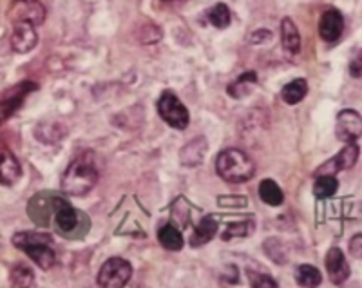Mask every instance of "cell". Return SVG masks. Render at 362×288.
<instances>
[{"mask_svg": "<svg viewBox=\"0 0 362 288\" xmlns=\"http://www.w3.org/2000/svg\"><path fill=\"white\" fill-rule=\"evenodd\" d=\"M350 254H352L355 259H362V234H357L350 239Z\"/></svg>", "mask_w": 362, "mask_h": 288, "instance_id": "29", "label": "cell"}, {"mask_svg": "<svg viewBox=\"0 0 362 288\" xmlns=\"http://www.w3.org/2000/svg\"><path fill=\"white\" fill-rule=\"evenodd\" d=\"M357 159H359V147H357V144H355V142H352V144H346V147H344L341 153L335 154L333 158L328 159L326 164L321 165V167L315 170V174H313V176H323V174H337V173H341V170L352 169L353 165L357 164Z\"/></svg>", "mask_w": 362, "mask_h": 288, "instance_id": "9", "label": "cell"}, {"mask_svg": "<svg viewBox=\"0 0 362 288\" xmlns=\"http://www.w3.org/2000/svg\"><path fill=\"white\" fill-rule=\"evenodd\" d=\"M230 20H232V13H230L229 5L223 4V2H219L209 11V22L214 25V27H218V30H225V27H229Z\"/></svg>", "mask_w": 362, "mask_h": 288, "instance_id": "26", "label": "cell"}, {"mask_svg": "<svg viewBox=\"0 0 362 288\" xmlns=\"http://www.w3.org/2000/svg\"><path fill=\"white\" fill-rule=\"evenodd\" d=\"M306 93H308L306 80L297 78V80H292V82H288V84L284 85L283 91H281V98H283L284 104L295 105L306 96Z\"/></svg>", "mask_w": 362, "mask_h": 288, "instance_id": "20", "label": "cell"}, {"mask_svg": "<svg viewBox=\"0 0 362 288\" xmlns=\"http://www.w3.org/2000/svg\"><path fill=\"white\" fill-rule=\"evenodd\" d=\"M205 153H207V140L196 138L185 145L179 158H181L183 165H199L203 162Z\"/></svg>", "mask_w": 362, "mask_h": 288, "instance_id": "18", "label": "cell"}, {"mask_svg": "<svg viewBox=\"0 0 362 288\" xmlns=\"http://www.w3.org/2000/svg\"><path fill=\"white\" fill-rule=\"evenodd\" d=\"M248 276H250V285L256 288H268L272 287L275 288L278 287V283L273 281L268 274H263V272H248Z\"/></svg>", "mask_w": 362, "mask_h": 288, "instance_id": "28", "label": "cell"}, {"mask_svg": "<svg viewBox=\"0 0 362 288\" xmlns=\"http://www.w3.org/2000/svg\"><path fill=\"white\" fill-rule=\"evenodd\" d=\"M35 89H38V85L33 84V82H24V84H19L8 89V93L0 100V118H8V116L13 115L22 105L25 95Z\"/></svg>", "mask_w": 362, "mask_h": 288, "instance_id": "11", "label": "cell"}, {"mask_svg": "<svg viewBox=\"0 0 362 288\" xmlns=\"http://www.w3.org/2000/svg\"><path fill=\"white\" fill-rule=\"evenodd\" d=\"M326 270L330 281L333 285H343L350 278V265H348L344 252L337 247L328 250L326 254Z\"/></svg>", "mask_w": 362, "mask_h": 288, "instance_id": "14", "label": "cell"}, {"mask_svg": "<svg viewBox=\"0 0 362 288\" xmlns=\"http://www.w3.org/2000/svg\"><path fill=\"white\" fill-rule=\"evenodd\" d=\"M13 245L16 249L25 252L33 263L42 270H49L55 265V250H53V236L45 232H35V230H25L16 232L13 236Z\"/></svg>", "mask_w": 362, "mask_h": 288, "instance_id": "2", "label": "cell"}, {"mask_svg": "<svg viewBox=\"0 0 362 288\" xmlns=\"http://www.w3.org/2000/svg\"><path fill=\"white\" fill-rule=\"evenodd\" d=\"M11 16H13V22L25 20V22L38 25L44 22L45 11L38 0H15L13 10H11Z\"/></svg>", "mask_w": 362, "mask_h": 288, "instance_id": "15", "label": "cell"}, {"mask_svg": "<svg viewBox=\"0 0 362 288\" xmlns=\"http://www.w3.org/2000/svg\"><path fill=\"white\" fill-rule=\"evenodd\" d=\"M96 184H98V169H96L95 154L82 153L65 169L60 187L64 194L80 198L89 194Z\"/></svg>", "mask_w": 362, "mask_h": 288, "instance_id": "1", "label": "cell"}, {"mask_svg": "<svg viewBox=\"0 0 362 288\" xmlns=\"http://www.w3.org/2000/svg\"><path fill=\"white\" fill-rule=\"evenodd\" d=\"M133 267L124 258H109L98 272V285L104 288H122L129 283Z\"/></svg>", "mask_w": 362, "mask_h": 288, "instance_id": "7", "label": "cell"}, {"mask_svg": "<svg viewBox=\"0 0 362 288\" xmlns=\"http://www.w3.org/2000/svg\"><path fill=\"white\" fill-rule=\"evenodd\" d=\"M158 113L165 124L174 129L183 131L189 127L190 115L189 109L185 107L183 102L174 95L172 91H165L158 100Z\"/></svg>", "mask_w": 362, "mask_h": 288, "instance_id": "5", "label": "cell"}, {"mask_svg": "<svg viewBox=\"0 0 362 288\" xmlns=\"http://www.w3.org/2000/svg\"><path fill=\"white\" fill-rule=\"evenodd\" d=\"M163 2H172V0H163Z\"/></svg>", "mask_w": 362, "mask_h": 288, "instance_id": "31", "label": "cell"}, {"mask_svg": "<svg viewBox=\"0 0 362 288\" xmlns=\"http://www.w3.org/2000/svg\"><path fill=\"white\" fill-rule=\"evenodd\" d=\"M53 223H55V229L67 239L84 238L91 229L89 216L82 210L75 209L67 199H64L58 205V209L55 210Z\"/></svg>", "mask_w": 362, "mask_h": 288, "instance_id": "4", "label": "cell"}, {"mask_svg": "<svg viewBox=\"0 0 362 288\" xmlns=\"http://www.w3.org/2000/svg\"><path fill=\"white\" fill-rule=\"evenodd\" d=\"M339 189V179L333 174H323V176H315V184H313V194L315 198L326 199L332 198L333 194Z\"/></svg>", "mask_w": 362, "mask_h": 288, "instance_id": "22", "label": "cell"}, {"mask_svg": "<svg viewBox=\"0 0 362 288\" xmlns=\"http://www.w3.org/2000/svg\"><path fill=\"white\" fill-rule=\"evenodd\" d=\"M20 176H22V167L19 159L4 144H0V184L11 187L19 181Z\"/></svg>", "mask_w": 362, "mask_h": 288, "instance_id": "13", "label": "cell"}, {"mask_svg": "<svg viewBox=\"0 0 362 288\" xmlns=\"http://www.w3.org/2000/svg\"><path fill=\"white\" fill-rule=\"evenodd\" d=\"M216 170L229 184H245L252 179L256 165L252 158L241 149H225L216 159Z\"/></svg>", "mask_w": 362, "mask_h": 288, "instance_id": "3", "label": "cell"}, {"mask_svg": "<svg viewBox=\"0 0 362 288\" xmlns=\"http://www.w3.org/2000/svg\"><path fill=\"white\" fill-rule=\"evenodd\" d=\"M344 31V19L341 15V11L337 10H328L324 11L321 20H319V35L324 42L328 44H333V42H337L341 38Z\"/></svg>", "mask_w": 362, "mask_h": 288, "instance_id": "12", "label": "cell"}, {"mask_svg": "<svg viewBox=\"0 0 362 288\" xmlns=\"http://www.w3.org/2000/svg\"><path fill=\"white\" fill-rule=\"evenodd\" d=\"M281 44L290 55H297L301 51V35H299L297 25L288 16L281 22Z\"/></svg>", "mask_w": 362, "mask_h": 288, "instance_id": "17", "label": "cell"}, {"mask_svg": "<svg viewBox=\"0 0 362 288\" xmlns=\"http://www.w3.org/2000/svg\"><path fill=\"white\" fill-rule=\"evenodd\" d=\"M64 199L65 198H62L60 194L49 192V190L38 192L30 199V203H27V214H30V218L33 219V223L35 225L49 227L51 221H53V214H55V210L58 209V205L62 203Z\"/></svg>", "mask_w": 362, "mask_h": 288, "instance_id": "6", "label": "cell"}, {"mask_svg": "<svg viewBox=\"0 0 362 288\" xmlns=\"http://www.w3.org/2000/svg\"><path fill=\"white\" fill-rule=\"evenodd\" d=\"M11 285L13 287H35V274L33 270L24 263H16L13 269H11Z\"/></svg>", "mask_w": 362, "mask_h": 288, "instance_id": "25", "label": "cell"}, {"mask_svg": "<svg viewBox=\"0 0 362 288\" xmlns=\"http://www.w3.org/2000/svg\"><path fill=\"white\" fill-rule=\"evenodd\" d=\"M272 38V33L267 30H259L256 31V33H252V36H250V40H252L253 44H261V42H264V40H270Z\"/></svg>", "mask_w": 362, "mask_h": 288, "instance_id": "30", "label": "cell"}, {"mask_svg": "<svg viewBox=\"0 0 362 288\" xmlns=\"http://www.w3.org/2000/svg\"><path fill=\"white\" fill-rule=\"evenodd\" d=\"M218 221L212 218V216H205L201 221L198 223L196 230H194L192 238H190V247L194 249H199V247H203L210 241V239L218 234Z\"/></svg>", "mask_w": 362, "mask_h": 288, "instance_id": "16", "label": "cell"}, {"mask_svg": "<svg viewBox=\"0 0 362 288\" xmlns=\"http://www.w3.org/2000/svg\"><path fill=\"white\" fill-rule=\"evenodd\" d=\"M158 239L159 245L167 250L176 252V250L183 249V236H181V232H179L174 225H165V227H161L158 232Z\"/></svg>", "mask_w": 362, "mask_h": 288, "instance_id": "21", "label": "cell"}, {"mask_svg": "<svg viewBox=\"0 0 362 288\" xmlns=\"http://www.w3.org/2000/svg\"><path fill=\"white\" fill-rule=\"evenodd\" d=\"M38 44V35H36L35 24L25 22V20H16L15 27H13V35H11V47L15 53H30L35 49Z\"/></svg>", "mask_w": 362, "mask_h": 288, "instance_id": "10", "label": "cell"}, {"mask_svg": "<svg viewBox=\"0 0 362 288\" xmlns=\"http://www.w3.org/2000/svg\"><path fill=\"white\" fill-rule=\"evenodd\" d=\"M256 82H258V75H256L253 71H247V73H243L236 82H232V84L229 85V95L232 96V98H243V96H247L248 93L252 91Z\"/></svg>", "mask_w": 362, "mask_h": 288, "instance_id": "23", "label": "cell"}, {"mask_svg": "<svg viewBox=\"0 0 362 288\" xmlns=\"http://www.w3.org/2000/svg\"><path fill=\"white\" fill-rule=\"evenodd\" d=\"M259 198L270 207H279V205H283L284 194L273 179H263L259 184Z\"/></svg>", "mask_w": 362, "mask_h": 288, "instance_id": "19", "label": "cell"}, {"mask_svg": "<svg viewBox=\"0 0 362 288\" xmlns=\"http://www.w3.org/2000/svg\"><path fill=\"white\" fill-rule=\"evenodd\" d=\"M335 133L337 138L344 144H352L357 142L362 136V118L357 111L344 109L339 113L337 125H335Z\"/></svg>", "mask_w": 362, "mask_h": 288, "instance_id": "8", "label": "cell"}, {"mask_svg": "<svg viewBox=\"0 0 362 288\" xmlns=\"http://www.w3.org/2000/svg\"><path fill=\"white\" fill-rule=\"evenodd\" d=\"M295 281H297L299 287H319L323 281V276L312 265H301L295 272Z\"/></svg>", "mask_w": 362, "mask_h": 288, "instance_id": "24", "label": "cell"}, {"mask_svg": "<svg viewBox=\"0 0 362 288\" xmlns=\"http://www.w3.org/2000/svg\"><path fill=\"white\" fill-rule=\"evenodd\" d=\"M252 221H238V223H230L227 227V230L223 232V239L225 241H229L232 238H245L250 234L252 230Z\"/></svg>", "mask_w": 362, "mask_h": 288, "instance_id": "27", "label": "cell"}]
</instances>
